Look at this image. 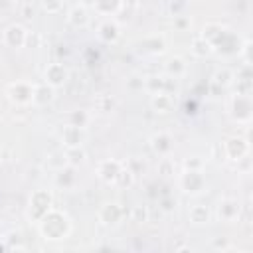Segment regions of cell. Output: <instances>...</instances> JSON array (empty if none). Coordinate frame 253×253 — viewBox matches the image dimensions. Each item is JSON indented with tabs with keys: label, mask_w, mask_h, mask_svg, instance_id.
Returning <instances> with one entry per match:
<instances>
[{
	"label": "cell",
	"mask_w": 253,
	"mask_h": 253,
	"mask_svg": "<svg viewBox=\"0 0 253 253\" xmlns=\"http://www.w3.org/2000/svg\"><path fill=\"white\" fill-rule=\"evenodd\" d=\"M40 231L45 239H61L69 233V219L57 210H49L40 219Z\"/></svg>",
	"instance_id": "6da1fadb"
},
{
	"label": "cell",
	"mask_w": 253,
	"mask_h": 253,
	"mask_svg": "<svg viewBox=\"0 0 253 253\" xmlns=\"http://www.w3.org/2000/svg\"><path fill=\"white\" fill-rule=\"evenodd\" d=\"M49 210H51V194L47 190H36L30 198V215L40 221Z\"/></svg>",
	"instance_id": "7a4b0ae2"
},
{
	"label": "cell",
	"mask_w": 253,
	"mask_h": 253,
	"mask_svg": "<svg viewBox=\"0 0 253 253\" xmlns=\"http://www.w3.org/2000/svg\"><path fill=\"white\" fill-rule=\"evenodd\" d=\"M34 87L36 85H30L26 81H16V83H10L8 89H6V95L12 103L16 105H28L32 103V97H34Z\"/></svg>",
	"instance_id": "3957f363"
},
{
	"label": "cell",
	"mask_w": 253,
	"mask_h": 253,
	"mask_svg": "<svg viewBox=\"0 0 253 253\" xmlns=\"http://www.w3.org/2000/svg\"><path fill=\"white\" fill-rule=\"evenodd\" d=\"M180 186H182V190H184L186 194H200V192L204 190V186H206V180H204L202 170H200V168H198V170L186 168V172H184L182 178H180Z\"/></svg>",
	"instance_id": "277c9868"
},
{
	"label": "cell",
	"mask_w": 253,
	"mask_h": 253,
	"mask_svg": "<svg viewBox=\"0 0 253 253\" xmlns=\"http://www.w3.org/2000/svg\"><path fill=\"white\" fill-rule=\"evenodd\" d=\"M231 117L237 123H249L251 121V99L249 95H235L231 99Z\"/></svg>",
	"instance_id": "5b68a950"
},
{
	"label": "cell",
	"mask_w": 253,
	"mask_h": 253,
	"mask_svg": "<svg viewBox=\"0 0 253 253\" xmlns=\"http://www.w3.org/2000/svg\"><path fill=\"white\" fill-rule=\"evenodd\" d=\"M123 168H125V166H123L119 160H103V162H99V166H97V176H99L103 182H107V184H117V180H119Z\"/></svg>",
	"instance_id": "8992f818"
},
{
	"label": "cell",
	"mask_w": 253,
	"mask_h": 253,
	"mask_svg": "<svg viewBox=\"0 0 253 253\" xmlns=\"http://www.w3.org/2000/svg\"><path fill=\"white\" fill-rule=\"evenodd\" d=\"M43 77H45V83L49 85V87H61V85H65V81H67V77H69V71H67V67L63 65V63H49L47 67H45V73H43Z\"/></svg>",
	"instance_id": "52a82bcc"
},
{
	"label": "cell",
	"mask_w": 253,
	"mask_h": 253,
	"mask_svg": "<svg viewBox=\"0 0 253 253\" xmlns=\"http://www.w3.org/2000/svg\"><path fill=\"white\" fill-rule=\"evenodd\" d=\"M61 140H63V146H65V148L81 146L83 140H85V128L75 126V125H67V126H63Z\"/></svg>",
	"instance_id": "ba28073f"
},
{
	"label": "cell",
	"mask_w": 253,
	"mask_h": 253,
	"mask_svg": "<svg viewBox=\"0 0 253 253\" xmlns=\"http://www.w3.org/2000/svg\"><path fill=\"white\" fill-rule=\"evenodd\" d=\"M247 152H249V142L241 136H233L225 142V154L231 160H241Z\"/></svg>",
	"instance_id": "9c48e42d"
},
{
	"label": "cell",
	"mask_w": 253,
	"mask_h": 253,
	"mask_svg": "<svg viewBox=\"0 0 253 253\" xmlns=\"http://www.w3.org/2000/svg\"><path fill=\"white\" fill-rule=\"evenodd\" d=\"M97 36H99L103 42H107V43H115V42L119 40V36H121V28H119V24H117L115 20H105V22L99 24Z\"/></svg>",
	"instance_id": "30bf717a"
},
{
	"label": "cell",
	"mask_w": 253,
	"mask_h": 253,
	"mask_svg": "<svg viewBox=\"0 0 253 253\" xmlns=\"http://www.w3.org/2000/svg\"><path fill=\"white\" fill-rule=\"evenodd\" d=\"M26 38H28V34H26V30H24L20 24H12V26L4 32V42H6V45L16 47V49L26 43Z\"/></svg>",
	"instance_id": "8fae6325"
},
{
	"label": "cell",
	"mask_w": 253,
	"mask_h": 253,
	"mask_svg": "<svg viewBox=\"0 0 253 253\" xmlns=\"http://www.w3.org/2000/svg\"><path fill=\"white\" fill-rule=\"evenodd\" d=\"M150 105H152V109H154L156 113H162V115H166V113L174 111V105H176V101H174V97H172L170 93H166V91H160V93H154V95H152V101H150Z\"/></svg>",
	"instance_id": "7c38bea8"
},
{
	"label": "cell",
	"mask_w": 253,
	"mask_h": 253,
	"mask_svg": "<svg viewBox=\"0 0 253 253\" xmlns=\"http://www.w3.org/2000/svg\"><path fill=\"white\" fill-rule=\"evenodd\" d=\"M121 217H123V208L119 204H115V202L105 204L101 208V211H99V219L103 223H107V225H117L121 221Z\"/></svg>",
	"instance_id": "4fadbf2b"
},
{
	"label": "cell",
	"mask_w": 253,
	"mask_h": 253,
	"mask_svg": "<svg viewBox=\"0 0 253 253\" xmlns=\"http://www.w3.org/2000/svg\"><path fill=\"white\" fill-rule=\"evenodd\" d=\"M217 211H219V217L223 221H233L239 215V204H237V200H231V198L221 200Z\"/></svg>",
	"instance_id": "5bb4252c"
},
{
	"label": "cell",
	"mask_w": 253,
	"mask_h": 253,
	"mask_svg": "<svg viewBox=\"0 0 253 253\" xmlns=\"http://www.w3.org/2000/svg\"><path fill=\"white\" fill-rule=\"evenodd\" d=\"M67 22L73 28H85L89 24V14H87V10L83 6H73L67 12Z\"/></svg>",
	"instance_id": "9a60e30c"
},
{
	"label": "cell",
	"mask_w": 253,
	"mask_h": 253,
	"mask_svg": "<svg viewBox=\"0 0 253 253\" xmlns=\"http://www.w3.org/2000/svg\"><path fill=\"white\" fill-rule=\"evenodd\" d=\"M150 144L158 154H168L172 150V136L168 132H158L150 138Z\"/></svg>",
	"instance_id": "2e32d148"
},
{
	"label": "cell",
	"mask_w": 253,
	"mask_h": 253,
	"mask_svg": "<svg viewBox=\"0 0 253 253\" xmlns=\"http://www.w3.org/2000/svg\"><path fill=\"white\" fill-rule=\"evenodd\" d=\"M51 99H53V87H49L47 83H45V85H36V87H34L32 103H36V105H47Z\"/></svg>",
	"instance_id": "e0dca14e"
},
{
	"label": "cell",
	"mask_w": 253,
	"mask_h": 253,
	"mask_svg": "<svg viewBox=\"0 0 253 253\" xmlns=\"http://www.w3.org/2000/svg\"><path fill=\"white\" fill-rule=\"evenodd\" d=\"M121 2L123 0H93V6L99 14L109 16V14H115L121 8Z\"/></svg>",
	"instance_id": "ac0fdd59"
},
{
	"label": "cell",
	"mask_w": 253,
	"mask_h": 253,
	"mask_svg": "<svg viewBox=\"0 0 253 253\" xmlns=\"http://www.w3.org/2000/svg\"><path fill=\"white\" fill-rule=\"evenodd\" d=\"M211 43L204 38V36H200V38H196L194 40V43H192V51H194V55H198V57H204V55H208V53H211Z\"/></svg>",
	"instance_id": "d6986e66"
},
{
	"label": "cell",
	"mask_w": 253,
	"mask_h": 253,
	"mask_svg": "<svg viewBox=\"0 0 253 253\" xmlns=\"http://www.w3.org/2000/svg\"><path fill=\"white\" fill-rule=\"evenodd\" d=\"M190 219H192V223H196V225L208 223V221H210V211H208V208H204V206H194V208L190 210Z\"/></svg>",
	"instance_id": "ffe728a7"
},
{
	"label": "cell",
	"mask_w": 253,
	"mask_h": 253,
	"mask_svg": "<svg viewBox=\"0 0 253 253\" xmlns=\"http://www.w3.org/2000/svg\"><path fill=\"white\" fill-rule=\"evenodd\" d=\"M166 71H168L170 75H174V77H180V75L186 71V63H184V59H182V57H172V59H168V63H166Z\"/></svg>",
	"instance_id": "44dd1931"
},
{
	"label": "cell",
	"mask_w": 253,
	"mask_h": 253,
	"mask_svg": "<svg viewBox=\"0 0 253 253\" xmlns=\"http://www.w3.org/2000/svg\"><path fill=\"white\" fill-rule=\"evenodd\" d=\"M75 180V174H73V168H59V174H57V184L63 186V188H69Z\"/></svg>",
	"instance_id": "7402d4cb"
},
{
	"label": "cell",
	"mask_w": 253,
	"mask_h": 253,
	"mask_svg": "<svg viewBox=\"0 0 253 253\" xmlns=\"http://www.w3.org/2000/svg\"><path fill=\"white\" fill-rule=\"evenodd\" d=\"M49 166H53V168H63V166H67V156H65V150H59V152H53L51 154V158H49Z\"/></svg>",
	"instance_id": "603a6c76"
},
{
	"label": "cell",
	"mask_w": 253,
	"mask_h": 253,
	"mask_svg": "<svg viewBox=\"0 0 253 253\" xmlns=\"http://www.w3.org/2000/svg\"><path fill=\"white\" fill-rule=\"evenodd\" d=\"M71 123L69 125H75V126H81V128H85L87 126V123H89V117L83 113V111H75V113H71Z\"/></svg>",
	"instance_id": "cb8c5ba5"
},
{
	"label": "cell",
	"mask_w": 253,
	"mask_h": 253,
	"mask_svg": "<svg viewBox=\"0 0 253 253\" xmlns=\"http://www.w3.org/2000/svg\"><path fill=\"white\" fill-rule=\"evenodd\" d=\"M42 6H43V10H45V12L55 14V12H59V10H61L63 0H42Z\"/></svg>",
	"instance_id": "d4e9b609"
},
{
	"label": "cell",
	"mask_w": 253,
	"mask_h": 253,
	"mask_svg": "<svg viewBox=\"0 0 253 253\" xmlns=\"http://www.w3.org/2000/svg\"><path fill=\"white\" fill-rule=\"evenodd\" d=\"M186 168L198 170V168H202V162H200V160H186Z\"/></svg>",
	"instance_id": "484cf974"
}]
</instances>
